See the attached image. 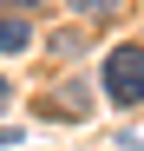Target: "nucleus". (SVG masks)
<instances>
[{
    "label": "nucleus",
    "instance_id": "obj_1",
    "mask_svg": "<svg viewBox=\"0 0 144 151\" xmlns=\"http://www.w3.org/2000/svg\"><path fill=\"white\" fill-rule=\"evenodd\" d=\"M105 92H111V105H144V46H138V40L111 46V59H105Z\"/></svg>",
    "mask_w": 144,
    "mask_h": 151
},
{
    "label": "nucleus",
    "instance_id": "obj_2",
    "mask_svg": "<svg viewBox=\"0 0 144 151\" xmlns=\"http://www.w3.org/2000/svg\"><path fill=\"white\" fill-rule=\"evenodd\" d=\"M20 46H33V20H7L0 13V53H20Z\"/></svg>",
    "mask_w": 144,
    "mask_h": 151
},
{
    "label": "nucleus",
    "instance_id": "obj_6",
    "mask_svg": "<svg viewBox=\"0 0 144 151\" xmlns=\"http://www.w3.org/2000/svg\"><path fill=\"white\" fill-rule=\"evenodd\" d=\"M7 99H13V86H7V79H0V105H7Z\"/></svg>",
    "mask_w": 144,
    "mask_h": 151
},
{
    "label": "nucleus",
    "instance_id": "obj_3",
    "mask_svg": "<svg viewBox=\"0 0 144 151\" xmlns=\"http://www.w3.org/2000/svg\"><path fill=\"white\" fill-rule=\"evenodd\" d=\"M66 7H72V13H85V20H111L125 0H66Z\"/></svg>",
    "mask_w": 144,
    "mask_h": 151
},
{
    "label": "nucleus",
    "instance_id": "obj_4",
    "mask_svg": "<svg viewBox=\"0 0 144 151\" xmlns=\"http://www.w3.org/2000/svg\"><path fill=\"white\" fill-rule=\"evenodd\" d=\"M46 7V0H0V13H7V20H26V13H39Z\"/></svg>",
    "mask_w": 144,
    "mask_h": 151
},
{
    "label": "nucleus",
    "instance_id": "obj_5",
    "mask_svg": "<svg viewBox=\"0 0 144 151\" xmlns=\"http://www.w3.org/2000/svg\"><path fill=\"white\" fill-rule=\"evenodd\" d=\"M7 145H20V125H0V151H7Z\"/></svg>",
    "mask_w": 144,
    "mask_h": 151
}]
</instances>
